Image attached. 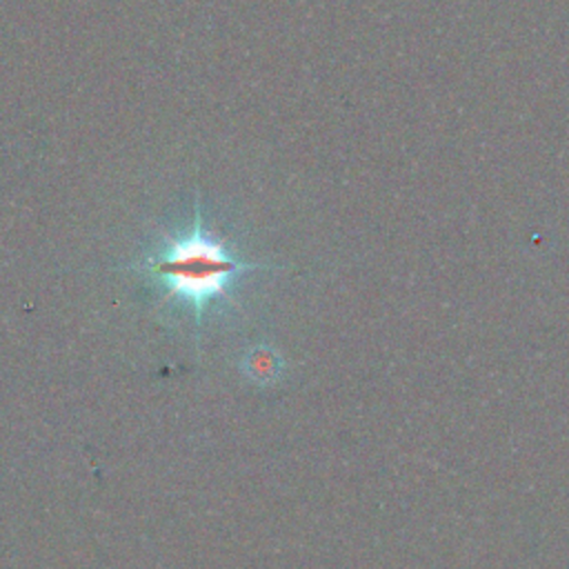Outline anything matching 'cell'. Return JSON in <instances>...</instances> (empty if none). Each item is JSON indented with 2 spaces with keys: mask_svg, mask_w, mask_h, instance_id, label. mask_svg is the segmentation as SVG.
<instances>
[{
  "mask_svg": "<svg viewBox=\"0 0 569 569\" xmlns=\"http://www.w3.org/2000/svg\"><path fill=\"white\" fill-rule=\"evenodd\" d=\"M136 269L200 320L209 307L231 298L240 278L251 271H276L280 264L242 258L204 224L196 207L189 229L164 238L162 247L144 256Z\"/></svg>",
  "mask_w": 569,
  "mask_h": 569,
  "instance_id": "obj_1",
  "label": "cell"
}]
</instances>
